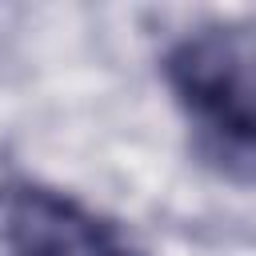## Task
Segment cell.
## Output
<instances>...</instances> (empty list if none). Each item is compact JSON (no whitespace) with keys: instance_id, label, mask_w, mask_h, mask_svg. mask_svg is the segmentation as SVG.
<instances>
[{"instance_id":"7a4b0ae2","label":"cell","mask_w":256,"mask_h":256,"mask_svg":"<svg viewBox=\"0 0 256 256\" xmlns=\"http://www.w3.org/2000/svg\"><path fill=\"white\" fill-rule=\"evenodd\" d=\"M0 240L8 256H144L112 216L44 180L0 184Z\"/></svg>"},{"instance_id":"6da1fadb","label":"cell","mask_w":256,"mask_h":256,"mask_svg":"<svg viewBox=\"0 0 256 256\" xmlns=\"http://www.w3.org/2000/svg\"><path fill=\"white\" fill-rule=\"evenodd\" d=\"M172 104L200 168L256 188V20H208L160 60Z\"/></svg>"}]
</instances>
